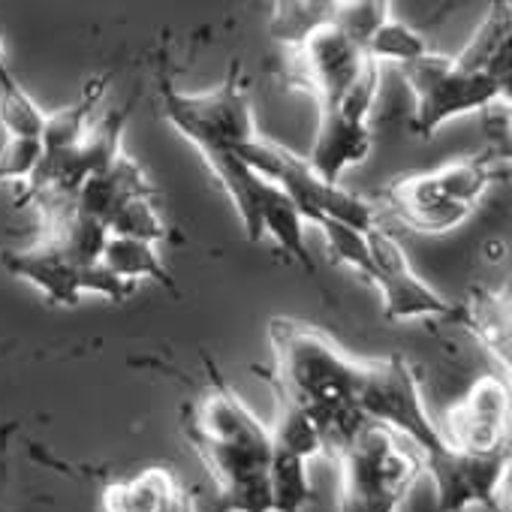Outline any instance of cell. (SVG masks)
Returning a JSON list of instances; mask_svg holds the SVG:
<instances>
[{"instance_id": "cell-12", "label": "cell", "mask_w": 512, "mask_h": 512, "mask_svg": "<svg viewBox=\"0 0 512 512\" xmlns=\"http://www.w3.org/2000/svg\"><path fill=\"white\" fill-rule=\"evenodd\" d=\"M443 443L464 455H491L509 449V383L506 377H479L464 398H458L443 425H437Z\"/></svg>"}, {"instance_id": "cell-10", "label": "cell", "mask_w": 512, "mask_h": 512, "mask_svg": "<svg viewBox=\"0 0 512 512\" xmlns=\"http://www.w3.org/2000/svg\"><path fill=\"white\" fill-rule=\"evenodd\" d=\"M368 64L371 58L359 43H353L335 25H326L299 49H290L284 79L293 88H302L317 103V109H323L338 103L356 85Z\"/></svg>"}, {"instance_id": "cell-22", "label": "cell", "mask_w": 512, "mask_h": 512, "mask_svg": "<svg viewBox=\"0 0 512 512\" xmlns=\"http://www.w3.org/2000/svg\"><path fill=\"white\" fill-rule=\"evenodd\" d=\"M0 127L7 139H40L46 130V112L34 103V97L22 88L10 67L0 70Z\"/></svg>"}, {"instance_id": "cell-13", "label": "cell", "mask_w": 512, "mask_h": 512, "mask_svg": "<svg viewBox=\"0 0 512 512\" xmlns=\"http://www.w3.org/2000/svg\"><path fill=\"white\" fill-rule=\"evenodd\" d=\"M506 470L509 449L491 455H464L455 449H443L440 455L425 461V473L434 482L440 512H467L470 506L506 512L500 503V485L506 482Z\"/></svg>"}, {"instance_id": "cell-17", "label": "cell", "mask_w": 512, "mask_h": 512, "mask_svg": "<svg viewBox=\"0 0 512 512\" xmlns=\"http://www.w3.org/2000/svg\"><path fill=\"white\" fill-rule=\"evenodd\" d=\"M371 145L374 139H371L368 124H353L335 112H320L317 139L305 160L326 184H341V175L350 166L365 163V157L371 154Z\"/></svg>"}, {"instance_id": "cell-3", "label": "cell", "mask_w": 512, "mask_h": 512, "mask_svg": "<svg viewBox=\"0 0 512 512\" xmlns=\"http://www.w3.org/2000/svg\"><path fill=\"white\" fill-rule=\"evenodd\" d=\"M332 458L341 467V512H401L425 473L416 446L371 419Z\"/></svg>"}, {"instance_id": "cell-23", "label": "cell", "mask_w": 512, "mask_h": 512, "mask_svg": "<svg viewBox=\"0 0 512 512\" xmlns=\"http://www.w3.org/2000/svg\"><path fill=\"white\" fill-rule=\"evenodd\" d=\"M269 491H272V512H302L314 497L308 479V461L275 446L272 467H269Z\"/></svg>"}, {"instance_id": "cell-24", "label": "cell", "mask_w": 512, "mask_h": 512, "mask_svg": "<svg viewBox=\"0 0 512 512\" xmlns=\"http://www.w3.org/2000/svg\"><path fill=\"white\" fill-rule=\"evenodd\" d=\"M272 440L278 449H284L302 461L323 455V440H320L317 425L308 419V413L302 407H296L284 398H278V422L272 428Z\"/></svg>"}, {"instance_id": "cell-18", "label": "cell", "mask_w": 512, "mask_h": 512, "mask_svg": "<svg viewBox=\"0 0 512 512\" xmlns=\"http://www.w3.org/2000/svg\"><path fill=\"white\" fill-rule=\"evenodd\" d=\"M461 73L491 76L509 88V4H491L467 46L452 58Z\"/></svg>"}, {"instance_id": "cell-11", "label": "cell", "mask_w": 512, "mask_h": 512, "mask_svg": "<svg viewBox=\"0 0 512 512\" xmlns=\"http://www.w3.org/2000/svg\"><path fill=\"white\" fill-rule=\"evenodd\" d=\"M371 263H374V287L383 299V317L389 323H407L419 317H437L458 323V302L443 299L437 290H431L410 266L401 244L377 223L371 232H365Z\"/></svg>"}, {"instance_id": "cell-1", "label": "cell", "mask_w": 512, "mask_h": 512, "mask_svg": "<svg viewBox=\"0 0 512 512\" xmlns=\"http://www.w3.org/2000/svg\"><path fill=\"white\" fill-rule=\"evenodd\" d=\"M269 341L275 350V371L269 374L275 398L302 407L320 431L323 452L338 455L368 422L359 410L365 359L347 356L326 332L290 317L269 323Z\"/></svg>"}, {"instance_id": "cell-16", "label": "cell", "mask_w": 512, "mask_h": 512, "mask_svg": "<svg viewBox=\"0 0 512 512\" xmlns=\"http://www.w3.org/2000/svg\"><path fill=\"white\" fill-rule=\"evenodd\" d=\"M142 196H157V187L148 181V175L133 157L121 154L82 184L73 205L109 229V220L121 211V205H127L130 199H142Z\"/></svg>"}, {"instance_id": "cell-21", "label": "cell", "mask_w": 512, "mask_h": 512, "mask_svg": "<svg viewBox=\"0 0 512 512\" xmlns=\"http://www.w3.org/2000/svg\"><path fill=\"white\" fill-rule=\"evenodd\" d=\"M338 0H278L272 4L269 34L284 49H299L320 28L332 25Z\"/></svg>"}, {"instance_id": "cell-9", "label": "cell", "mask_w": 512, "mask_h": 512, "mask_svg": "<svg viewBox=\"0 0 512 512\" xmlns=\"http://www.w3.org/2000/svg\"><path fill=\"white\" fill-rule=\"evenodd\" d=\"M4 266L10 275L34 284L49 305H79L85 293L124 302L136 290L133 284H124L103 266H79L64 250H58L43 238L25 250H7Z\"/></svg>"}, {"instance_id": "cell-7", "label": "cell", "mask_w": 512, "mask_h": 512, "mask_svg": "<svg viewBox=\"0 0 512 512\" xmlns=\"http://www.w3.org/2000/svg\"><path fill=\"white\" fill-rule=\"evenodd\" d=\"M359 410L365 419L386 425L398 437L416 446L422 455V464L443 449H449L431 422L416 374L401 356H386V359H365V374L359 386Z\"/></svg>"}, {"instance_id": "cell-2", "label": "cell", "mask_w": 512, "mask_h": 512, "mask_svg": "<svg viewBox=\"0 0 512 512\" xmlns=\"http://www.w3.org/2000/svg\"><path fill=\"white\" fill-rule=\"evenodd\" d=\"M208 374L205 392L187 410L184 434L211 473L223 512H272V428L223 383L214 362Z\"/></svg>"}, {"instance_id": "cell-29", "label": "cell", "mask_w": 512, "mask_h": 512, "mask_svg": "<svg viewBox=\"0 0 512 512\" xmlns=\"http://www.w3.org/2000/svg\"><path fill=\"white\" fill-rule=\"evenodd\" d=\"M43 160L40 139H7L0 148V181H28Z\"/></svg>"}, {"instance_id": "cell-31", "label": "cell", "mask_w": 512, "mask_h": 512, "mask_svg": "<svg viewBox=\"0 0 512 512\" xmlns=\"http://www.w3.org/2000/svg\"><path fill=\"white\" fill-rule=\"evenodd\" d=\"M7 67V49H4V40H0V70Z\"/></svg>"}, {"instance_id": "cell-20", "label": "cell", "mask_w": 512, "mask_h": 512, "mask_svg": "<svg viewBox=\"0 0 512 512\" xmlns=\"http://www.w3.org/2000/svg\"><path fill=\"white\" fill-rule=\"evenodd\" d=\"M100 266L106 272H112L115 278H121L124 284L136 287L139 278H151L160 287H166L172 296H178V287L160 260L157 244H148L139 238H124V235H109L103 244V253H100Z\"/></svg>"}, {"instance_id": "cell-4", "label": "cell", "mask_w": 512, "mask_h": 512, "mask_svg": "<svg viewBox=\"0 0 512 512\" xmlns=\"http://www.w3.org/2000/svg\"><path fill=\"white\" fill-rule=\"evenodd\" d=\"M160 112L190 145L199 148L205 163L235 154L260 133L238 64H232L229 76L205 94H181L169 79L160 76Z\"/></svg>"}, {"instance_id": "cell-5", "label": "cell", "mask_w": 512, "mask_h": 512, "mask_svg": "<svg viewBox=\"0 0 512 512\" xmlns=\"http://www.w3.org/2000/svg\"><path fill=\"white\" fill-rule=\"evenodd\" d=\"M235 154L256 175H263L278 190H284L287 199L305 217V223H314L317 217H329V220H338V223H344V226H350L356 232H371L377 226V214L365 199L344 190L341 184H326L308 166V160L302 154L284 148L281 142L256 133Z\"/></svg>"}, {"instance_id": "cell-14", "label": "cell", "mask_w": 512, "mask_h": 512, "mask_svg": "<svg viewBox=\"0 0 512 512\" xmlns=\"http://www.w3.org/2000/svg\"><path fill=\"white\" fill-rule=\"evenodd\" d=\"M383 202L386 208L413 232L437 235L461 226L473 211L458 205L437 181L434 172H416L395 178L392 184L383 187Z\"/></svg>"}, {"instance_id": "cell-30", "label": "cell", "mask_w": 512, "mask_h": 512, "mask_svg": "<svg viewBox=\"0 0 512 512\" xmlns=\"http://www.w3.org/2000/svg\"><path fill=\"white\" fill-rule=\"evenodd\" d=\"M16 422L0 425V512L7 509V485H10V440L16 434Z\"/></svg>"}, {"instance_id": "cell-15", "label": "cell", "mask_w": 512, "mask_h": 512, "mask_svg": "<svg viewBox=\"0 0 512 512\" xmlns=\"http://www.w3.org/2000/svg\"><path fill=\"white\" fill-rule=\"evenodd\" d=\"M100 509L103 512H196V500L172 467L151 464L127 479L109 482L100 494Z\"/></svg>"}, {"instance_id": "cell-8", "label": "cell", "mask_w": 512, "mask_h": 512, "mask_svg": "<svg viewBox=\"0 0 512 512\" xmlns=\"http://www.w3.org/2000/svg\"><path fill=\"white\" fill-rule=\"evenodd\" d=\"M127 109L109 112L94 130L85 133L82 142L61 148V151H43L40 166L25 181V190L19 193V205H58L73 202L82 184L106 169L115 157H121V139H124Z\"/></svg>"}, {"instance_id": "cell-26", "label": "cell", "mask_w": 512, "mask_h": 512, "mask_svg": "<svg viewBox=\"0 0 512 512\" xmlns=\"http://www.w3.org/2000/svg\"><path fill=\"white\" fill-rule=\"evenodd\" d=\"M425 52H428L425 40H422L413 28H407L404 22H398L395 16L386 19V22L380 25V31H377V34L368 40V46H365V55H368L371 61H377V64L395 61L398 67H404V64L422 58Z\"/></svg>"}, {"instance_id": "cell-19", "label": "cell", "mask_w": 512, "mask_h": 512, "mask_svg": "<svg viewBox=\"0 0 512 512\" xmlns=\"http://www.w3.org/2000/svg\"><path fill=\"white\" fill-rule=\"evenodd\" d=\"M473 332V338L503 365L509 374V296L506 290H473L464 302H458V323Z\"/></svg>"}, {"instance_id": "cell-28", "label": "cell", "mask_w": 512, "mask_h": 512, "mask_svg": "<svg viewBox=\"0 0 512 512\" xmlns=\"http://www.w3.org/2000/svg\"><path fill=\"white\" fill-rule=\"evenodd\" d=\"M109 235L139 238L148 244L163 241L166 223L157 211V196H142V199H130L127 205H121V211L109 220Z\"/></svg>"}, {"instance_id": "cell-25", "label": "cell", "mask_w": 512, "mask_h": 512, "mask_svg": "<svg viewBox=\"0 0 512 512\" xmlns=\"http://www.w3.org/2000/svg\"><path fill=\"white\" fill-rule=\"evenodd\" d=\"M314 226L323 229V238H326V244L332 250V260L338 266L353 269L368 284L374 281V263H371V250H368L365 232H356V229H350V226H344L338 220H329V217H317Z\"/></svg>"}, {"instance_id": "cell-27", "label": "cell", "mask_w": 512, "mask_h": 512, "mask_svg": "<svg viewBox=\"0 0 512 512\" xmlns=\"http://www.w3.org/2000/svg\"><path fill=\"white\" fill-rule=\"evenodd\" d=\"M386 19H392V7L386 0H338L332 25L365 49Z\"/></svg>"}, {"instance_id": "cell-6", "label": "cell", "mask_w": 512, "mask_h": 512, "mask_svg": "<svg viewBox=\"0 0 512 512\" xmlns=\"http://www.w3.org/2000/svg\"><path fill=\"white\" fill-rule=\"evenodd\" d=\"M404 82L416 97V112L410 130L416 136H434L446 121L491 109L494 103H506V85L491 76L461 73L452 58L425 52L422 58L401 67Z\"/></svg>"}]
</instances>
